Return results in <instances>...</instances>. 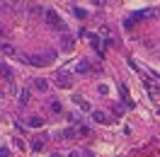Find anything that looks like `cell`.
Wrapping results in <instances>:
<instances>
[{"mask_svg": "<svg viewBox=\"0 0 160 157\" xmlns=\"http://www.w3.org/2000/svg\"><path fill=\"white\" fill-rule=\"evenodd\" d=\"M53 58H56V51H46V53H20V60H22V63L34 65V68L49 65Z\"/></svg>", "mask_w": 160, "mask_h": 157, "instance_id": "obj_1", "label": "cell"}, {"mask_svg": "<svg viewBox=\"0 0 160 157\" xmlns=\"http://www.w3.org/2000/svg\"><path fill=\"white\" fill-rule=\"evenodd\" d=\"M44 20H46V24H49L51 29L66 34V24H63V20L58 17V12H56V10H46V12H44Z\"/></svg>", "mask_w": 160, "mask_h": 157, "instance_id": "obj_2", "label": "cell"}, {"mask_svg": "<svg viewBox=\"0 0 160 157\" xmlns=\"http://www.w3.org/2000/svg\"><path fill=\"white\" fill-rule=\"evenodd\" d=\"M73 75H70L68 70H58V73H56V78H53V82H56V85H58V87H73Z\"/></svg>", "mask_w": 160, "mask_h": 157, "instance_id": "obj_3", "label": "cell"}, {"mask_svg": "<svg viewBox=\"0 0 160 157\" xmlns=\"http://www.w3.org/2000/svg\"><path fill=\"white\" fill-rule=\"evenodd\" d=\"M32 85H34V89H37V92H46V89H49V80L37 78V80H32Z\"/></svg>", "mask_w": 160, "mask_h": 157, "instance_id": "obj_4", "label": "cell"}, {"mask_svg": "<svg viewBox=\"0 0 160 157\" xmlns=\"http://www.w3.org/2000/svg\"><path fill=\"white\" fill-rule=\"evenodd\" d=\"M92 121H97V123H109V116L97 109V111H92Z\"/></svg>", "mask_w": 160, "mask_h": 157, "instance_id": "obj_5", "label": "cell"}, {"mask_svg": "<svg viewBox=\"0 0 160 157\" xmlns=\"http://www.w3.org/2000/svg\"><path fill=\"white\" fill-rule=\"evenodd\" d=\"M27 126L29 128H41L44 126V118L41 116H32V118H27Z\"/></svg>", "mask_w": 160, "mask_h": 157, "instance_id": "obj_6", "label": "cell"}, {"mask_svg": "<svg viewBox=\"0 0 160 157\" xmlns=\"http://www.w3.org/2000/svg\"><path fill=\"white\" fill-rule=\"evenodd\" d=\"M61 41H63V49H73V44H75V39L70 36L68 31H66V34H61Z\"/></svg>", "mask_w": 160, "mask_h": 157, "instance_id": "obj_7", "label": "cell"}, {"mask_svg": "<svg viewBox=\"0 0 160 157\" xmlns=\"http://www.w3.org/2000/svg\"><path fill=\"white\" fill-rule=\"evenodd\" d=\"M0 78H5V80H12V68H10V65L0 63Z\"/></svg>", "mask_w": 160, "mask_h": 157, "instance_id": "obj_8", "label": "cell"}, {"mask_svg": "<svg viewBox=\"0 0 160 157\" xmlns=\"http://www.w3.org/2000/svg\"><path fill=\"white\" fill-rule=\"evenodd\" d=\"M88 39H90V44H92V46H95L97 51H100V53H104V51H102V44H100V39H97V34H92V31H90V34H88Z\"/></svg>", "mask_w": 160, "mask_h": 157, "instance_id": "obj_9", "label": "cell"}, {"mask_svg": "<svg viewBox=\"0 0 160 157\" xmlns=\"http://www.w3.org/2000/svg\"><path fill=\"white\" fill-rule=\"evenodd\" d=\"M49 109L53 111V114H61V111H63V107H61L58 99H51V102H49Z\"/></svg>", "mask_w": 160, "mask_h": 157, "instance_id": "obj_10", "label": "cell"}, {"mask_svg": "<svg viewBox=\"0 0 160 157\" xmlns=\"http://www.w3.org/2000/svg\"><path fill=\"white\" fill-rule=\"evenodd\" d=\"M73 102H75V104H78L80 109H85V111H88V109H90V104H88V102H85V97H80V94H75V97H73Z\"/></svg>", "mask_w": 160, "mask_h": 157, "instance_id": "obj_11", "label": "cell"}, {"mask_svg": "<svg viewBox=\"0 0 160 157\" xmlns=\"http://www.w3.org/2000/svg\"><path fill=\"white\" fill-rule=\"evenodd\" d=\"M29 104V89H22L20 92V107H27Z\"/></svg>", "mask_w": 160, "mask_h": 157, "instance_id": "obj_12", "label": "cell"}, {"mask_svg": "<svg viewBox=\"0 0 160 157\" xmlns=\"http://www.w3.org/2000/svg\"><path fill=\"white\" fill-rule=\"evenodd\" d=\"M0 49H2V53H8V56H17L15 46H10V44H0Z\"/></svg>", "mask_w": 160, "mask_h": 157, "instance_id": "obj_13", "label": "cell"}, {"mask_svg": "<svg viewBox=\"0 0 160 157\" xmlns=\"http://www.w3.org/2000/svg\"><path fill=\"white\" fill-rule=\"evenodd\" d=\"M41 147H44V138H34V140H32V150H34V152H39Z\"/></svg>", "mask_w": 160, "mask_h": 157, "instance_id": "obj_14", "label": "cell"}, {"mask_svg": "<svg viewBox=\"0 0 160 157\" xmlns=\"http://www.w3.org/2000/svg\"><path fill=\"white\" fill-rule=\"evenodd\" d=\"M88 68H90V65H88V60H78V65H75L78 73H88Z\"/></svg>", "mask_w": 160, "mask_h": 157, "instance_id": "obj_15", "label": "cell"}, {"mask_svg": "<svg viewBox=\"0 0 160 157\" xmlns=\"http://www.w3.org/2000/svg\"><path fill=\"white\" fill-rule=\"evenodd\" d=\"M73 136H75L73 128H66V131H61V133H58V138H73Z\"/></svg>", "mask_w": 160, "mask_h": 157, "instance_id": "obj_16", "label": "cell"}, {"mask_svg": "<svg viewBox=\"0 0 160 157\" xmlns=\"http://www.w3.org/2000/svg\"><path fill=\"white\" fill-rule=\"evenodd\" d=\"M78 133H80L82 138H88V136H90V128H88V126H80V128H78Z\"/></svg>", "mask_w": 160, "mask_h": 157, "instance_id": "obj_17", "label": "cell"}, {"mask_svg": "<svg viewBox=\"0 0 160 157\" xmlns=\"http://www.w3.org/2000/svg\"><path fill=\"white\" fill-rule=\"evenodd\" d=\"M0 157H10V147H5V145L0 147Z\"/></svg>", "mask_w": 160, "mask_h": 157, "instance_id": "obj_18", "label": "cell"}, {"mask_svg": "<svg viewBox=\"0 0 160 157\" xmlns=\"http://www.w3.org/2000/svg\"><path fill=\"white\" fill-rule=\"evenodd\" d=\"M121 111H124V107H121V104H114V116H119Z\"/></svg>", "mask_w": 160, "mask_h": 157, "instance_id": "obj_19", "label": "cell"}, {"mask_svg": "<svg viewBox=\"0 0 160 157\" xmlns=\"http://www.w3.org/2000/svg\"><path fill=\"white\" fill-rule=\"evenodd\" d=\"M97 92H100V94H107V92H109V87H107V85H100V87H97Z\"/></svg>", "mask_w": 160, "mask_h": 157, "instance_id": "obj_20", "label": "cell"}, {"mask_svg": "<svg viewBox=\"0 0 160 157\" xmlns=\"http://www.w3.org/2000/svg\"><path fill=\"white\" fill-rule=\"evenodd\" d=\"M66 157H80V152H78V150H70V152H68Z\"/></svg>", "mask_w": 160, "mask_h": 157, "instance_id": "obj_21", "label": "cell"}, {"mask_svg": "<svg viewBox=\"0 0 160 157\" xmlns=\"http://www.w3.org/2000/svg\"><path fill=\"white\" fill-rule=\"evenodd\" d=\"M51 157H61V152H51Z\"/></svg>", "mask_w": 160, "mask_h": 157, "instance_id": "obj_22", "label": "cell"}, {"mask_svg": "<svg viewBox=\"0 0 160 157\" xmlns=\"http://www.w3.org/2000/svg\"><path fill=\"white\" fill-rule=\"evenodd\" d=\"M82 157H95V155H92V152H85V155H82Z\"/></svg>", "mask_w": 160, "mask_h": 157, "instance_id": "obj_23", "label": "cell"}, {"mask_svg": "<svg viewBox=\"0 0 160 157\" xmlns=\"http://www.w3.org/2000/svg\"><path fill=\"white\" fill-rule=\"evenodd\" d=\"M2 34H5V29H2V27H0V39H2Z\"/></svg>", "mask_w": 160, "mask_h": 157, "instance_id": "obj_24", "label": "cell"}, {"mask_svg": "<svg viewBox=\"0 0 160 157\" xmlns=\"http://www.w3.org/2000/svg\"><path fill=\"white\" fill-rule=\"evenodd\" d=\"M0 12H2V2H0Z\"/></svg>", "mask_w": 160, "mask_h": 157, "instance_id": "obj_25", "label": "cell"}]
</instances>
